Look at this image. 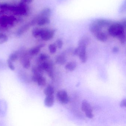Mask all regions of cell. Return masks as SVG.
<instances>
[{"label": "cell", "mask_w": 126, "mask_h": 126, "mask_svg": "<svg viewBox=\"0 0 126 126\" xmlns=\"http://www.w3.org/2000/svg\"><path fill=\"white\" fill-rule=\"evenodd\" d=\"M85 39H82L79 41L78 47L75 49L73 52L74 55L79 57V59L82 63H85L87 61L86 48L87 40Z\"/></svg>", "instance_id": "obj_1"}, {"label": "cell", "mask_w": 126, "mask_h": 126, "mask_svg": "<svg viewBox=\"0 0 126 126\" xmlns=\"http://www.w3.org/2000/svg\"><path fill=\"white\" fill-rule=\"evenodd\" d=\"M125 29L121 23L115 22L112 23L109 26L108 31L111 36L117 38L122 34L125 32Z\"/></svg>", "instance_id": "obj_2"}, {"label": "cell", "mask_w": 126, "mask_h": 126, "mask_svg": "<svg viewBox=\"0 0 126 126\" xmlns=\"http://www.w3.org/2000/svg\"><path fill=\"white\" fill-rule=\"evenodd\" d=\"M40 63L38 65L39 66L43 71H46L47 73L48 76L51 79L54 77L53 64L51 62H40Z\"/></svg>", "instance_id": "obj_3"}, {"label": "cell", "mask_w": 126, "mask_h": 126, "mask_svg": "<svg viewBox=\"0 0 126 126\" xmlns=\"http://www.w3.org/2000/svg\"><path fill=\"white\" fill-rule=\"evenodd\" d=\"M16 20L13 16H3L0 18V28L1 29H5L9 26H12Z\"/></svg>", "instance_id": "obj_4"}, {"label": "cell", "mask_w": 126, "mask_h": 126, "mask_svg": "<svg viewBox=\"0 0 126 126\" xmlns=\"http://www.w3.org/2000/svg\"><path fill=\"white\" fill-rule=\"evenodd\" d=\"M55 32L54 30H50L46 28L40 29V37L44 41H48L53 39Z\"/></svg>", "instance_id": "obj_5"}, {"label": "cell", "mask_w": 126, "mask_h": 126, "mask_svg": "<svg viewBox=\"0 0 126 126\" xmlns=\"http://www.w3.org/2000/svg\"><path fill=\"white\" fill-rule=\"evenodd\" d=\"M81 110L85 112V115L87 118L92 119L93 118V110L90 103L85 100H83L82 102Z\"/></svg>", "instance_id": "obj_6"}, {"label": "cell", "mask_w": 126, "mask_h": 126, "mask_svg": "<svg viewBox=\"0 0 126 126\" xmlns=\"http://www.w3.org/2000/svg\"><path fill=\"white\" fill-rule=\"evenodd\" d=\"M29 7L26 3L20 2L18 6H16L14 13L18 15H27L29 11Z\"/></svg>", "instance_id": "obj_7"}, {"label": "cell", "mask_w": 126, "mask_h": 126, "mask_svg": "<svg viewBox=\"0 0 126 126\" xmlns=\"http://www.w3.org/2000/svg\"><path fill=\"white\" fill-rule=\"evenodd\" d=\"M57 98L59 101L63 104H67L69 101V98L66 91L61 90L57 94Z\"/></svg>", "instance_id": "obj_8"}, {"label": "cell", "mask_w": 126, "mask_h": 126, "mask_svg": "<svg viewBox=\"0 0 126 126\" xmlns=\"http://www.w3.org/2000/svg\"><path fill=\"white\" fill-rule=\"evenodd\" d=\"M102 29L95 21L92 22L89 26L90 31L94 34H95L101 31Z\"/></svg>", "instance_id": "obj_9"}, {"label": "cell", "mask_w": 126, "mask_h": 126, "mask_svg": "<svg viewBox=\"0 0 126 126\" xmlns=\"http://www.w3.org/2000/svg\"><path fill=\"white\" fill-rule=\"evenodd\" d=\"M94 35L96 39L100 42H104L107 40V35L104 32L102 31L96 33Z\"/></svg>", "instance_id": "obj_10"}, {"label": "cell", "mask_w": 126, "mask_h": 126, "mask_svg": "<svg viewBox=\"0 0 126 126\" xmlns=\"http://www.w3.org/2000/svg\"><path fill=\"white\" fill-rule=\"evenodd\" d=\"M44 44H41L34 47L32 48L29 51V54L31 56H34L37 55L41 50V48L45 46Z\"/></svg>", "instance_id": "obj_11"}, {"label": "cell", "mask_w": 126, "mask_h": 126, "mask_svg": "<svg viewBox=\"0 0 126 126\" xmlns=\"http://www.w3.org/2000/svg\"><path fill=\"white\" fill-rule=\"evenodd\" d=\"M54 102V97L53 95L46 96L44 101V104L46 107H51L53 105Z\"/></svg>", "instance_id": "obj_12"}, {"label": "cell", "mask_w": 126, "mask_h": 126, "mask_svg": "<svg viewBox=\"0 0 126 126\" xmlns=\"http://www.w3.org/2000/svg\"><path fill=\"white\" fill-rule=\"evenodd\" d=\"M95 22L102 28L110 26L112 23L108 20L99 19L95 20Z\"/></svg>", "instance_id": "obj_13"}, {"label": "cell", "mask_w": 126, "mask_h": 126, "mask_svg": "<svg viewBox=\"0 0 126 126\" xmlns=\"http://www.w3.org/2000/svg\"><path fill=\"white\" fill-rule=\"evenodd\" d=\"M32 71L34 76L38 77L43 76V71L38 65L33 66L32 68Z\"/></svg>", "instance_id": "obj_14"}, {"label": "cell", "mask_w": 126, "mask_h": 126, "mask_svg": "<svg viewBox=\"0 0 126 126\" xmlns=\"http://www.w3.org/2000/svg\"><path fill=\"white\" fill-rule=\"evenodd\" d=\"M51 11L50 9L49 8H46L43 9L41 12L39 14L37 15L38 17H48L49 18L51 14Z\"/></svg>", "instance_id": "obj_15"}, {"label": "cell", "mask_w": 126, "mask_h": 126, "mask_svg": "<svg viewBox=\"0 0 126 126\" xmlns=\"http://www.w3.org/2000/svg\"><path fill=\"white\" fill-rule=\"evenodd\" d=\"M77 66V63L75 62H71L68 63L65 66L66 70L70 71H72L75 70Z\"/></svg>", "instance_id": "obj_16"}, {"label": "cell", "mask_w": 126, "mask_h": 126, "mask_svg": "<svg viewBox=\"0 0 126 126\" xmlns=\"http://www.w3.org/2000/svg\"><path fill=\"white\" fill-rule=\"evenodd\" d=\"M66 62V58L64 54L59 55L56 58V62L57 64L59 65H63Z\"/></svg>", "instance_id": "obj_17"}, {"label": "cell", "mask_w": 126, "mask_h": 126, "mask_svg": "<svg viewBox=\"0 0 126 126\" xmlns=\"http://www.w3.org/2000/svg\"><path fill=\"white\" fill-rule=\"evenodd\" d=\"M19 56L20 53L19 51H16L10 54L8 59L14 62L17 60Z\"/></svg>", "instance_id": "obj_18"}, {"label": "cell", "mask_w": 126, "mask_h": 126, "mask_svg": "<svg viewBox=\"0 0 126 126\" xmlns=\"http://www.w3.org/2000/svg\"><path fill=\"white\" fill-rule=\"evenodd\" d=\"M54 93V88L51 86H48L44 90V93L46 96L53 95Z\"/></svg>", "instance_id": "obj_19"}, {"label": "cell", "mask_w": 126, "mask_h": 126, "mask_svg": "<svg viewBox=\"0 0 126 126\" xmlns=\"http://www.w3.org/2000/svg\"><path fill=\"white\" fill-rule=\"evenodd\" d=\"M37 82L38 86H40V87H43L46 84V79L44 77L42 76L39 77Z\"/></svg>", "instance_id": "obj_20"}, {"label": "cell", "mask_w": 126, "mask_h": 126, "mask_svg": "<svg viewBox=\"0 0 126 126\" xmlns=\"http://www.w3.org/2000/svg\"><path fill=\"white\" fill-rule=\"evenodd\" d=\"M31 25H29V24H26L25 25L23 26L22 27H21L19 31H18L17 32V36H20L22 35L29 28V26Z\"/></svg>", "instance_id": "obj_21"}, {"label": "cell", "mask_w": 126, "mask_h": 126, "mask_svg": "<svg viewBox=\"0 0 126 126\" xmlns=\"http://www.w3.org/2000/svg\"><path fill=\"white\" fill-rule=\"evenodd\" d=\"M50 58V56L48 54L45 53H41L39 56V60L40 62L47 61Z\"/></svg>", "instance_id": "obj_22"}, {"label": "cell", "mask_w": 126, "mask_h": 126, "mask_svg": "<svg viewBox=\"0 0 126 126\" xmlns=\"http://www.w3.org/2000/svg\"><path fill=\"white\" fill-rule=\"evenodd\" d=\"M8 40V36L2 33H0V44H2L6 42Z\"/></svg>", "instance_id": "obj_23"}, {"label": "cell", "mask_w": 126, "mask_h": 126, "mask_svg": "<svg viewBox=\"0 0 126 126\" xmlns=\"http://www.w3.org/2000/svg\"><path fill=\"white\" fill-rule=\"evenodd\" d=\"M117 38L119 40L122 45H124L126 42V34L125 32L122 34L120 36H119Z\"/></svg>", "instance_id": "obj_24"}, {"label": "cell", "mask_w": 126, "mask_h": 126, "mask_svg": "<svg viewBox=\"0 0 126 126\" xmlns=\"http://www.w3.org/2000/svg\"><path fill=\"white\" fill-rule=\"evenodd\" d=\"M50 53L51 54L55 53L57 50V46L54 44H51L48 47Z\"/></svg>", "instance_id": "obj_25"}, {"label": "cell", "mask_w": 126, "mask_h": 126, "mask_svg": "<svg viewBox=\"0 0 126 126\" xmlns=\"http://www.w3.org/2000/svg\"><path fill=\"white\" fill-rule=\"evenodd\" d=\"M40 29L35 28L32 31V34L35 38L40 37Z\"/></svg>", "instance_id": "obj_26"}, {"label": "cell", "mask_w": 126, "mask_h": 126, "mask_svg": "<svg viewBox=\"0 0 126 126\" xmlns=\"http://www.w3.org/2000/svg\"><path fill=\"white\" fill-rule=\"evenodd\" d=\"M63 43L62 40L60 39H58L56 41V45L57 47H58L59 48H61L63 46Z\"/></svg>", "instance_id": "obj_27"}, {"label": "cell", "mask_w": 126, "mask_h": 126, "mask_svg": "<svg viewBox=\"0 0 126 126\" xmlns=\"http://www.w3.org/2000/svg\"><path fill=\"white\" fill-rule=\"evenodd\" d=\"M13 62L8 59L7 60V63H8V66L9 68L11 69V70L14 71L15 70V67L13 64Z\"/></svg>", "instance_id": "obj_28"}, {"label": "cell", "mask_w": 126, "mask_h": 126, "mask_svg": "<svg viewBox=\"0 0 126 126\" xmlns=\"http://www.w3.org/2000/svg\"><path fill=\"white\" fill-rule=\"evenodd\" d=\"M120 106H121V107L124 108L126 106V99H123L122 101H121L120 103Z\"/></svg>", "instance_id": "obj_29"}, {"label": "cell", "mask_w": 126, "mask_h": 126, "mask_svg": "<svg viewBox=\"0 0 126 126\" xmlns=\"http://www.w3.org/2000/svg\"><path fill=\"white\" fill-rule=\"evenodd\" d=\"M33 0H20V2L27 4L32 2Z\"/></svg>", "instance_id": "obj_30"}, {"label": "cell", "mask_w": 126, "mask_h": 126, "mask_svg": "<svg viewBox=\"0 0 126 126\" xmlns=\"http://www.w3.org/2000/svg\"><path fill=\"white\" fill-rule=\"evenodd\" d=\"M119 51V49L118 47H115L113 48V52L114 53H117Z\"/></svg>", "instance_id": "obj_31"}]
</instances>
